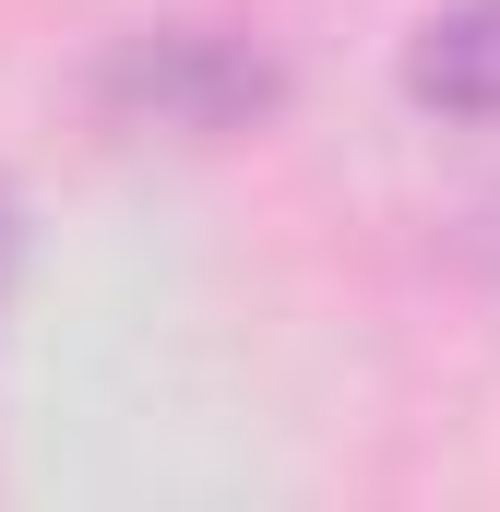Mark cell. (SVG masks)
Listing matches in <instances>:
<instances>
[{
    "label": "cell",
    "mask_w": 500,
    "mask_h": 512,
    "mask_svg": "<svg viewBox=\"0 0 500 512\" xmlns=\"http://www.w3.org/2000/svg\"><path fill=\"white\" fill-rule=\"evenodd\" d=\"M274 96V60L239 36H131L108 60V108L131 131H250Z\"/></svg>",
    "instance_id": "cell-1"
},
{
    "label": "cell",
    "mask_w": 500,
    "mask_h": 512,
    "mask_svg": "<svg viewBox=\"0 0 500 512\" xmlns=\"http://www.w3.org/2000/svg\"><path fill=\"white\" fill-rule=\"evenodd\" d=\"M405 96L441 120H500V0H453L405 48Z\"/></svg>",
    "instance_id": "cell-2"
},
{
    "label": "cell",
    "mask_w": 500,
    "mask_h": 512,
    "mask_svg": "<svg viewBox=\"0 0 500 512\" xmlns=\"http://www.w3.org/2000/svg\"><path fill=\"white\" fill-rule=\"evenodd\" d=\"M12 262H24V203L0 191V298H12Z\"/></svg>",
    "instance_id": "cell-3"
}]
</instances>
